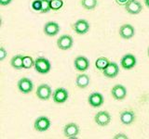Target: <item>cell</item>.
Instances as JSON below:
<instances>
[{"label": "cell", "mask_w": 149, "mask_h": 139, "mask_svg": "<svg viewBox=\"0 0 149 139\" xmlns=\"http://www.w3.org/2000/svg\"><path fill=\"white\" fill-rule=\"evenodd\" d=\"M51 68L50 62L49 59H47L43 57H39L35 60V69L37 72L41 74H46L49 72Z\"/></svg>", "instance_id": "obj_1"}, {"label": "cell", "mask_w": 149, "mask_h": 139, "mask_svg": "<svg viewBox=\"0 0 149 139\" xmlns=\"http://www.w3.org/2000/svg\"><path fill=\"white\" fill-rule=\"evenodd\" d=\"M36 96L38 97L41 100H48L49 99L51 96H52V90L49 85H46V83H43V85H40L36 89Z\"/></svg>", "instance_id": "obj_2"}, {"label": "cell", "mask_w": 149, "mask_h": 139, "mask_svg": "<svg viewBox=\"0 0 149 139\" xmlns=\"http://www.w3.org/2000/svg\"><path fill=\"white\" fill-rule=\"evenodd\" d=\"M68 91L65 88H57L52 94V98L55 103L63 104L64 102H66L68 99Z\"/></svg>", "instance_id": "obj_3"}, {"label": "cell", "mask_w": 149, "mask_h": 139, "mask_svg": "<svg viewBox=\"0 0 149 139\" xmlns=\"http://www.w3.org/2000/svg\"><path fill=\"white\" fill-rule=\"evenodd\" d=\"M34 127L38 132H45L50 127V120L46 116H40L36 120Z\"/></svg>", "instance_id": "obj_4"}, {"label": "cell", "mask_w": 149, "mask_h": 139, "mask_svg": "<svg viewBox=\"0 0 149 139\" xmlns=\"http://www.w3.org/2000/svg\"><path fill=\"white\" fill-rule=\"evenodd\" d=\"M137 60L136 58L134 57L132 54H126L124 55L122 58L120 60L121 67L125 70H132L136 65Z\"/></svg>", "instance_id": "obj_5"}, {"label": "cell", "mask_w": 149, "mask_h": 139, "mask_svg": "<svg viewBox=\"0 0 149 139\" xmlns=\"http://www.w3.org/2000/svg\"><path fill=\"white\" fill-rule=\"evenodd\" d=\"M125 9L130 14L137 15L142 11L143 6L138 0H129V2L125 5Z\"/></svg>", "instance_id": "obj_6"}, {"label": "cell", "mask_w": 149, "mask_h": 139, "mask_svg": "<svg viewBox=\"0 0 149 139\" xmlns=\"http://www.w3.org/2000/svg\"><path fill=\"white\" fill-rule=\"evenodd\" d=\"M73 29L77 34H85L90 31V23L86 20H78L73 24Z\"/></svg>", "instance_id": "obj_7"}, {"label": "cell", "mask_w": 149, "mask_h": 139, "mask_svg": "<svg viewBox=\"0 0 149 139\" xmlns=\"http://www.w3.org/2000/svg\"><path fill=\"white\" fill-rule=\"evenodd\" d=\"M33 88H34V85L33 82L26 77L22 78L18 82V89L20 90L23 94H29L32 92Z\"/></svg>", "instance_id": "obj_8"}, {"label": "cell", "mask_w": 149, "mask_h": 139, "mask_svg": "<svg viewBox=\"0 0 149 139\" xmlns=\"http://www.w3.org/2000/svg\"><path fill=\"white\" fill-rule=\"evenodd\" d=\"M73 44H74V40L72 38V36H70L68 34H63L62 36H60V38L57 41L58 47L62 50L70 49L73 46Z\"/></svg>", "instance_id": "obj_9"}, {"label": "cell", "mask_w": 149, "mask_h": 139, "mask_svg": "<svg viewBox=\"0 0 149 139\" xmlns=\"http://www.w3.org/2000/svg\"><path fill=\"white\" fill-rule=\"evenodd\" d=\"M111 94L116 100H123L127 96V89L122 85H116L112 88Z\"/></svg>", "instance_id": "obj_10"}, {"label": "cell", "mask_w": 149, "mask_h": 139, "mask_svg": "<svg viewBox=\"0 0 149 139\" xmlns=\"http://www.w3.org/2000/svg\"><path fill=\"white\" fill-rule=\"evenodd\" d=\"M95 122L100 126H106L111 122V116L107 111H99L94 117Z\"/></svg>", "instance_id": "obj_11"}, {"label": "cell", "mask_w": 149, "mask_h": 139, "mask_svg": "<svg viewBox=\"0 0 149 139\" xmlns=\"http://www.w3.org/2000/svg\"><path fill=\"white\" fill-rule=\"evenodd\" d=\"M78 133H79L78 125L74 123V122L66 124L63 128L64 136L67 137V138H76L77 136Z\"/></svg>", "instance_id": "obj_12"}, {"label": "cell", "mask_w": 149, "mask_h": 139, "mask_svg": "<svg viewBox=\"0 0 149 139\" xmlns=\"http://www.w3.org/2000/svg\"><path fill=\"white\" fill-rule=\"evenodd\" d=\"M88 102L93 108H99L102 106L104 102V98L101 93H92L88 98Z\"/></svg>", "instance_id": "obj_13"}, {"label": "cell", "mask_w": 149, "mask_h": 139, "mask_svg": "<svg viewBox=\"0 0 149 139\" xmlns=\"http://www.w3.org/2000/svg\"><path fill=\"white\" fill-rule=\"evenodd\" d=\"M135 34L134 27L130 24H123L119 28V35L123 39H130Z\"/></svg>", "instance_id": "obj_14"}, {"label": "cell", "mask_w": 149, "mask_h": 139, "mask_svg": "<svg viewBox=\"0 0 149 139\" xmlns=\"http://www.w3.org/2000/svg\"><path fill=\"white\" fill-rule=\"evenodd\" d=\"M104 75L107 78H115L118 75L119 73V67L116 62H110L104 71H102Z\"/></svg>", "instance_id": "obj_15"}, {"label": "cell", "mask_w": 149, "mask_h": 139, "mask_svg": "<svg viewBox=\"0 0 149 139\" xmlns=\"http://www.w3.org/2000/svg\"><path fill=\"white\" fill-rule=\"evenodd\" d=\"M74 68H76L77 71L85 72L88 69V67H90V61H88V59L86 57H84V56H79V57H77L74 59Z\"/></svg>", "instance_id": "obj_16"}, {"label": "cell", "mask_w": 149, "mask_h": 139, "mask_svg": "<svg viewBox=\"0 0 149 139\" xmlns=\"http://www.w3.org/2000/svg\"><path fill=\"white\" fill-rule=\"evenodd\" d=\"M60 32V25L55 21H49L44 26L45 34L49 36H55Z\"/></svg>", "instance_id": "obj_17"}, {"label": "cell", "mask_w": 149, "mask_h": 139, "mask_svg": "<svg viewBox=\"0 0 149 139\" xmlns=\"http://www.w3.org/2000/svg\"><path fill=\"white\" fill-rule=\"evenodd\" d=\"M135 120V113L132 110H125L120 114V120L125 125L132 124Z\"/></svg>", "instance_id": "obj_18"}, {"label": "cell", "mask_w": 149, "mask_h": 139, "mask_svg": "<svg viewBox=\"0 0 149 139\" xmlns=\"http://www.w3.org/2000/svg\"><path fill=\"white\" fill-rule=\"evenodd\" d=\"M90 77L87 74H79L76 79V85L79 88H86L90 85Z\"/></svg>", "instance_id": "obj_19"}, {"label": "cell", "mask_w": 149, "mask_h": 139, "mask_svg": "<svg viewBox=\"0 0 149 139\" xmlns=\"http://www.w3.org/2000/svg\"><path fill=\"white\" fill-rule=\"evenodd\" d=\"M10 64H11V66L16 70L23 69V57L22 55L14 56L10 60Z\"/></svg>", "instance_id": "obj_20"}, {"label": "cell", "mask_w": 149, "mask_h": 139, "mask_svg": "<svg viewBox=\"0 0 149 139\" xmlns=\"http://www.w3.org/2000/svg\"><path fill=\"white\" fill-rule=\"evenodd\" d=\"M110 63L109 61V59L108 58H104V57H102V58H97L96 59V61H95V66L98 70H101V71H104V70L108 66V64Z\"/></svg>", "instance_id": "obj_21"}, {"label": "cell", "mask_w": 149, "mask_h": 139, "mask_svg": "<svg viewBox=\"0 0 149 139\" xmlns=\"http://www.w3.org/2000/svg\"><path fill=\"white\" fill-rule=\"evenodd\" d=\"M81 5L84 8L92 10L97 7V0H81Z\"/></svg>", "instance_id": "obj_22"}, {"label": "cell", "mask_w": 149, "mask_h": 139, "mask_svg": "<svg viewBox=\"0 0 149 139\" xmlns=\"http://www.w3.org/2000/svg\"><path fill=\"white\" fill-rule=\"evenodd\" d=\"M35 66V61L30 56H24L23 57V69H31Z\"/></svg>", "instance_id": "obj_23"}, {"label": "cell", "mask_w": 149, "mask_h": 139, "mask_svg": "<svg viewBox=\"0 0 149 139\" xmlns=\"http://www.w3.org/2000/svg\"><path fill=\"white\" fill-rule=\"evenodd\" d=\"M63 6V0H50V8L52 10H59Z\"/></svg>", "instance_id": "obj_24"}, {"label": "cell", "mask_w": 149, "mask_h": 139, "mask_svg": "<svg viewBox=\"0 0 149 139\" xmlns=\"http://www.w3.org/2000/svg\"><path fill=\"white\" fill-rule=\"evenodd\" d=\"M42 2V8H41V13H48L50 8V0H41Z\"/></svg>", "instance_id": "obj_25"}, {"label": "cell", "mask_w": 149, "mask_h": 139, "mask_svg": "<svg viewBox=\"0 0 149 139\" xmlns=\"http://www.w3.org/2000/svg\"><path fill=\"white\" fill-rule=\"evenodd\" d=\"M32 8L33 9H35L36 11H41L42 8V2L41 0H35L34 2L32 3Z\"/></svg>", "instance_id": "obj_26"}, {"label": "cell", "mask_w": 149, "mask_h": 139, "mask_svg": "<svg viewBox=\"0 0 149 139\" xmlns=\"http://www.w3.org/2000/svg\"><path fill=\"white\" fill-rule=\"evenodd\" d=\"M7 51H6V49H5L4 47H1L0 48V60H4L5 59V58L7 57Z\"/></svg>", "instance_id": "obj_27"}, {"label": "cell", "mask_w": 149, "mask_h": 139, "mask_svg": "<svg viewBox=\"0 0 149 139\" xmlns=\"http://www.w3.org/2000/svg\"><path fill=\"white\" fill-rule=\"evenodd\" d=\"M12 0H0V5L1 6H7V5L10 4Z\"/></svg>", "instance_id": "obj_28"}, {"label": "cell", "mask_w": 149, "mask_h": 139, "mask_svg": "<svg viewBox=\"0 0 149 139\" xmlns=\"http://www.w3.org/2000/svg\"><path fill=\"white\" fill-rule=\"evenodd\" d=\"M114 138H115V139H118V138L128 139V136H125V134H123V133H118V134H116V136H115Z\"/></svg>", "instance_id": "obj_29"}, {"label": "cell", "mask_w": 149, "mask_h": 139, "mask_svg": "<svg viewBox=\"0 0 149 139\" xmlns=\"http://www.w3.org/2000/svg\"><path fill=\"white\" fill-rule=\"evenodd\" d=\"M116 2L118 5H126L129 2V0H116Z\"/></svg>", "instance_id": "obj_30"}, {"label": "cell", "mask_w": 149, "mask_h": 139, "mask_svg": "<svg viewBox=\"0 0 149 139\" xmlns=\"http://www.w3.org/2000/svg\"><path fill=\"white\" fill-rule=\"evenodd\" d=\"M144 3H146V7H147V8H149V0H144Z\"/></svg>", "instance_id": "obj_31"}, {"label": "cell", "mask_w": 149, "mask_h": 139, "mask_svg": "<svg viewBox=\"0 0 149 139\" xmlns=\"http://www.w3.org/2000/svg\"><path fill=\"white\" fill-rule=\"evenodd\" d=\"M147 53H148V57H149V47H148V50H147Z\"/></svg>", "instance_id": "obj_32"}]
</instances>
